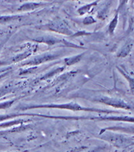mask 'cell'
<instances>
[{"label":"cell","mask_w":134,"mask_h":152,"mask_svg":"<svg viewBox=\"0 0 134 152\" xmlns=\"http://www.w3.org/2000/svg\"><path fill=\"white\" fill-rule=\"evenodd\" d=\"M95 101L99 103H102L107 105L112 106L115 108H123V109H131V106L128 104L127 103L125 102L124 100L120 99H117V98H110V97H106V96H102V97H96L93 99Z\"/></svg>","instance_id":"obj_2"},{"label":"cell","mask_w":134,"mask_h":152,"mask_svg":"<svg viewBox=\"0 0 134 152\" xmlns=\"http://www.w3.org/2000/svg\"><path fill=\"white\" fill-rule=\"evenodd\" d=\"M58 54H56V53H45L44 54H41L40 56L36 57L32 60H30L28 61L24 62L23 65H29V66H36V65L41 64V63H44L48 61H51L53 59L57 58L58 57Z\"/></svg>","instance_id":"obj_4"},{"label":"cell","mask_w":134,"mask_h":152,"mask_svg":"<svg viewBox=\"0 0 134 152\" xmlns=\"http://www.w3.org/2000/svg\"><path fill=\"white\" fill-rule=\"evenodd\" d=\"M23 18L21 15H8V16H0V23H7L12 21L20 20Z\"/></svg>","instance_id":"obj_8"},{"label":"cell","mask_w":134,"mask_h":152,"mask_svg":"<svg viewBox=\"0 0 134 152\" xmlns=\"http://www.w3.org/2000/svg\"><path fill=\"white\" fill-rule=\"evenodd\" d=\"M96 3H97V2H95V3H90V4H88V5H87V6L82 7H81V8L78 10V12H79V13H80V15H83V14H85L86 12H87L88 11L90 10L91 7L94 6V5H95Z\"/></svg>","instance_id":"obj_14"},{"label":"cell","mask_w":134,"mask_h":152,"mask_svg":"<svg viewBox=\"0 0 134 152\" xmlns=\"http://www.w3.org/2000/svg\"><path fill=\"white\" fill-rule=\"evenodd\" d=\"M7 75V72H5V73L2 74V75H0V79H2L3 77H4V76H6Z\"/></svg>","instance_id":"obj_19"},{"label":"cell","mask_w":134,"mask_h":152,"mask_svg":"<svg viewBox=\"0 0 134 152\" xmlns=\"http://www.w3.org/2000/svg\"><path fill=\"white\" fill-rule=\"evenodd\" d=\"M83 54H79V55H76L74 57H72V58H70L65 59V62L67 66H71V65H74L77 63L78 61H79L82 58V57Z\"/></svg>","instance_id":"obj_10"},{"label":"cell","mask_w":134,"mask_h":152,"mask_svg":"<svg viewBox=\"0 0 134 152\" xmlns=\"http://www.w3.org/2000/svg\"><path fill=\"white\" fill-rule=\"evenodd\" d=\"M20 116H28V113L25 114H7V115H0V122L3 121L7 120L9 118H12V117H20Z\"/></svg>","instance_id":"obj_13"},{"label":"cell","mask_w":134,"mask_h":152,"mask_svg":"<svg viewBox=\"0 0 134 152\" xmlns=\"http://www.w3.org/2000/svg\"><path fill=\"white\" fill-rule=\"evenodd\" d=\"M119 71H120V72L123 74V75H125V78H127V79H128V81H129V83H130V87H131L132 89H133L134 88V79H133V78H131V77H129L128 75H127L124 73V71H122V70H120V69H119Z\"/></svg>","instance_id":"obj_17"},{"label":"cell","mask_w":134,"mask_h":152,"mask_svg":"<svg viewBox=\"0 0 134 152\" xmlns=\"http://www.w3.org/2000/svg\"><path fill=\"white\" fill-rule=\"evenodd\" d=\"M130 50H131V45H126L124 46L123 50H121V52H120L121 54H119V56L121 57L123 53H124V56H125L126 54H128V52L130 51Z\"/></svg>","instance_id":"obj_16"},{"label":"cell","mask_w":134,"mask_h":152,"mask_svg":"<svg viewBox=\"0 0 134 152\" xmlns=\"http://www.w3.org/2000/svg\"><path fill=\"white\" fill-rule=\"evenodd\" d=\"M45 3H28L23 4V6H21L19 8V11L20 12H26V11H31V10H34L36 8L40 7L42 5H44Z\"/></svg>","instance_id":"obj_7"},{"label":"cell","mask_w":134,"mask_h":152,"mask_svg":"<svg viewBox=\"0 0 134 152\" xmlns=\"http://www.w3.org/2000/svg\"><path fill=\"white\" fill-rule=\"evenodd\" d=\"M95 22V20L91 16H88V17L85 18L84 20H83L84 24H90V23H93Z\"/></svg>","instance_id":"obj_18"},{"label":"cell","mask_w":134,"mask_h":152,"mask_svg":"<svg viewBox=\"0 0 134 152\" xmlns=\"http://www.w3.org/2000/svg\"><path fill=\"white\" fill-rule=\"evenodd\" d=\"M60 108V109H68L72 111H86V112H95L99 113H120L119 111H111L107 109H99V108H86L82 107L79 104L76 103H67V104H41V105H32L26 106L23 108H20L21 110H26V109H33V108Z\"/></svg>","instance_id":"obj_1"},{"label":"cell","mask_w":134,"mask_h":152,"mask_svg":"<svg viewBox=\"0 0 134 152\" xmlns=\"http://www.w3.org/2000/svg\"><path fill=\"white\" fill-rule=\"evenodd\" d=\"M35 41H39V42H42V43H45V44L49 45H55L57 43H60L61 42V40L58 39V38L53 37H39L37 39H36Z\"/></svg>","instance_id":"obj_6"},{"label":"cell","mask_w":134,"mask_h":152,"mask_svg":"<svg viewBox=\"0 0 134 152\" xmlns=\"http://www.w3.org/2000/svg\"><path fill=\"white\" fill-rule=\"evenodd\" d=\"M90 120L99 121H125V122H134V117L128 116H121V117H92Z\"/></svg>","instance_id":"obj_5"},{"label":"cell","mask_w":134,"mask_h":152,"mask_svg":"<svg viewBox=\"0 0 134 152\" xmlns=\"http://www.w3.org/2000/svg\"><path fill=\"white\" fill-rule=\"evenodd\" d=\"M47 29L52 31V32H58L61 34H66V35H70L73 32L68 28L66 23L64 21L60 19H56L45 25Z\"/></svg>","instance_id":"obj_3"},{"label":"cell","mask_w":134,"mask_h":152,"mask_svg":"<svg viewBox=\"0 0 134 152\" xmlns=\"http://www.w3.org/2000/svg\"><path fill=\"white\" fill-rule=\"evenodd\" d=\"M3 44H4V43H2V44H0V50H1V48H2V46L3 45Z\"/></svg>","instance_id":"obj_20"},{"label":"cell","mask_w":134,"mask_h":152,"mask_svg":"<svg viewBox=\"0 0 134 152\" xmlns=\"http://www.w3.org/2000/svg\"><path fill=\"white\" fill-rule=\"evenodd\" d=\"M12 89V87L10 85H5V86H3L2 88H0V98L4 96L5 95H7L9 92H11Z\"/></svg>","instance_id":"obj_12"},{"label":"cell","mask_w":134,"mask_h":152,"mask_svg":"<svg viewBox=\"0 0 134 152\" xmlns=\"http://www.w3.org/2000/svg\"><path fill=\"white\" fill-rule=\"evenodd\" d=\"M107 129H114V130H121V131L127 132V133H133L134 134V126H131V127H122V126H113V127H109L107 129H103L101 131V134L103 132L107 130Z\"/></svg>","instance_id":"obj_9"},{"label":"cell","mask_w":134,"mask_h":152,"mask_svg":"<svg viewBox=\"0 0 134 152\" xmlns=\"http://www.w3.org/2000/svg\"><path fill=\"white\" fill-rule=\"evenodd\" d=\"M15 102V100H8V101H6V102L0 103V109H6V108L11 107L13 103Z\"/></svg>","instance_id":"obj_15"},{"label":"cell","mask_w":134,"mask_h":152,"mask_svg":"<svg viewBox=\"0 0 134 152\" xmlns=\"http://www.w3.org/2000/svg\"><path fill=\"white\" fill-rule=\"evenodd\" d=\"M117 23H118V12H117V15H115V17L113 18V20L111 21V23H110V25H109V32L112 34L116 29V27L117 25Z\"/></svg>","instance_id":"obj_11"}]
</instances>
